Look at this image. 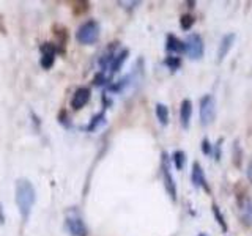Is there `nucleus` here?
Listing matches in <instances>:
<instances>
[{
  "instance_id": "obj_2",
  "label": "nucleus",
  "mask_w": 252,
  "mask_h": 236,
  "mask_svg": "<svg viewBox=\"0 0 252 236\" xmlns=\"http://www.w3.org/2000/svg\"><path fill=\"white\" fill-rule=\"evenodd\" d=\"M161 177H162L165 192L169 194L170 200L175 203L177 202V183H175V178H173V175H172L170 156L165 151L161 153Z\"/></svg>"
},
{
  "instance_id": "obj_27",
  "label": "nucleus",
  "mask_w": 252,
  "mask_h": 236,
  "mask_svg": "<svg viewBox=\"0 0 252 236\" xmlns=\"http://www.w3.org/2000/svg\"><path fill=\"white\" fill-rule=\"evenodd\" d=\"M5 222V217H3V211H2V205H0V224Z\"/></svg>"
},
{
  "instance_id": "obj_11",
  "label": "nucleus",
  "mask_w": 252,
  "mask_h": 236,
  "mask_svg": "<svg viewBox=\"0 0 252 236\" xmlns=\"http://www.w3.org/2000/svg\"><path fill=\"white\" fill-rule=\"evenodd\" d=\"M235 39H236V35L235 33H225L222 38H220V41H219V47H218V61L220 63L222 61L228 52L232 51V47L235 44Z\"/></svg>"
},
{
  "instance_id": "obj_17",
  "label": "nucleus",
  "mask_w": 252,
  "mask_h": 236,
  "mask_svg": "<svg viewBox=\"0 0 252 236\" xmlns=\"http://www.w3.org/2000/svg\"><path fill=\"white\" fill-rule=\"evenodd\" d=\"M156 118L159 120V123L162 126L169 124V118H170L169 107L165 106V104H162V102H158V104H156Z\"/></svg>"
},
{
  "instance_id": "obj_15",
  "label": "nucleus",
  "mask_w": 252,
  "mask_h": 236,
  "mask_svg": "<svg viewBox=\"0 0 252 236\" xmlns=\"http://www.w3.org/2000/svg\"><path fill=\"white\" fill-rule=\"evenodd\" d=\"M211 212H213V216H215V220L218 222V225L220 227V230H222L224 233L228 232V224H227V220L222 214V211H220V208L218 206L216 203H213L211 205Z\"/></svg>"
},
{
  "instance_id": "obj_14",
  "label": "nucleus",
  "mask_w": 252,
  "mask_h": 236,
  "mask_svg": "<svg viewBox=\"0 0 252 236\" xmlns=\"http://www.w3.org/2000/svg\"><path fill=\"white\" fill-rule=\"evenodd\" d=\"M128 55H129L128 49H123V51H120L115 55L112 63H110V74H115V73L120 71V68L123 66V63L126 61V59H128Z\"/></svg>"
},
{
  "instance_id": "obj_18",
  "label": "nucleus",
  "mask_w": 252,
  "mask_h": 236,
  "mask_svg": "<svg viewBox=\"0 0 252 236\" xmlns=\"http://www.w3.org/2000/svg\"><path fill=\"white\" fill-rule=\"evenodd\" d=\"M104 121H106V112L102 110V112H99L98 115H94V117L92 118L90 124L87 126V131H89V132H93L94 129H98V126L102 124Z\"/></svg>"
},
{
  "instance_id": "obj_12",
  "label": "nucleus",
  "mask_w": 252,
  "mask_h": 236,
  "mask_svg": "<svg viewBox=\"0 0 252 236\" xmlns=\"http://www.w3.org/2000/svg\"><path fill=\"white\" fill-rule=\"evenodd\" d=\"M165 51L178 57V55L185 54V41L180 39L178 36H175L173 33H169L167 38H165Z\"/></svg>"
},
{
  "instance_id": "obj_25",
  "label": "nucleus",
  "mask_w": 252,
  "mask_h": 236,
  "mask_svg": "<svg viewBox=\"0 0 252 236\" xmlns=\"http://www.w3.org/2000/svg\"><path fill=\"white\" fill-rule=\"evenodd\" d=\"M68 118H66V112L63 110V112H60V115H59V121L62 123V124H65V126H69V123L66 121Z\"/></svg>"
},
{
  "instance_id": "obj_1",
  "label": "nucleus",
  "mask_w": 252,
  "mask_h": 236,
  "mask_svg": "<svg viewBox=\"0 0 252 236\" xmlns=\"http://www.w3.org/2000/svg\"><path fill=\"white\" fill-rule=\"evenodd\" d=\"M35 200H36V192L33 184L26 178L16 181V205H18L21 217L24 220H29L30 212L33 209Z\"/></svg>"
},
{
  "instance_id": "obj_9",
  "label": "nucleus",
  "mask_w": 252,
  "mask_h": 236,
  "mask_svg": "<svg viewBox=\"0 0 252 236\" xmlns=\"http://www.w3.org/2000/svg\"><path fill=\"white\" fill-rule=\"evenodd\" d=\"M238 214L244 225L252 228V199L251 197H238Z\"/></svg>"
},
{
  "instance_id": "obj_10",
  "label": "nucleus",
  "mask_w": 252,
  "mask_h": 236,
  "mask_svg": "<svg viewBox=\"0 0 252 236\" xmlns=\"http://www.w3.org/2000/svg\"><path fill=\"white\" fill-rule=\"evenodd\" d=\"M90 88L89 87H79V88L73 93V98H71V107L74 110H81L87 102L90 101Z\"/></svg>"
},
{
  "instance_id": "obj_3",
  "label": "nucleus",
  "mask_w": 252,
  "mask_h": 236,
  "mask_svg": "<svg viewBox=\"0 0 252 236\" xmlns=\"http://www.w3.org/2000/svg\"><path fill=\"white\" fill-rule=\"evenodd\" d=\"M98 38H99V26L93 19L81 24L76 31V39L81 44H93L98 41Z\"/></svg>"
},
{
  "instance_id": "obj_13",
  "label": "nucleus",
  "mask_w": 252,
  "mask_h": 236,
  "mask_svg": "<svg viewBox=\"0 0 252 236\" xmlns=\"http://www.w3.org/2000/svg\"><path fill=\"white\" fill-rule=\"evenodd\" d=\"M191 118H192V101L191 99H183L180 104V123L181 128L188 129L189 124H191Z\"/></svg>"
},
{
  "instance_id": "obj_24",
  "label": "nucleus",
  "mask_w": 252,
  "mask_h": 236,
  "mask_svg": "<svg viewBox=\"0 0 252 236\" xmlns=\"http://www.w3.org/2000/svg\"><path fill=\"white\" fill-rule=\"evenodd\" d=\"M109 82V77L104 74V71H101V73H98L96 76H94V79H93V84L96 85V87H101V85H104V84H107Z\"/></svg>"
},
{
  "instance_id": "obj_7",
  "label": "nucleus",
  "mask_w": 252,
  "mask_h": 236,
  "mask_svg": "<svg viewBox=\"0 0 252 236\" xmlns=\"http://www.w3.org/2000/svg\"><path fill=\"white\" fill-rule=\"evenodd\" d=\"M191 181L194 187L197 189H203L205 192H211L210 189V184H208V179H207V175H205V172L202 169V165L199 162H192V170H191Z\"/></svg>"
},
{
  "instance_id": "obj_20",
  "label": "nucleus",
  "mask_w": 252,
  "mask_h": 236,
  "mask_svg": "<svg viewBox=\"0 0 252 236\" xmlns=\"http://www.w3.org/2000/svg\"><path fill=\"white\" fill-rule=\"evenodd\" d=\"M194 22H195V19H194V16H192V14H183V16L180 18V27L188 31V30H191V29H192Z\"/></svg>"
},
{
  "instance_id": "obj_26",
  "label": "nucleus",
  "mask_w": 252,
  "mask_h": 236,
  "mask_svg": "<svg viewBox=\"0 0 252 236\" xmlns=\"http://www.w3.org/2000/svg\"><path fill=\"white\" fill-rule=\"evenodd\" d=\"M246 177H248V179L252 183V159L249 161V164H248V169H246Z\"/></svg>"
},
{
  "instance_id": "obj_23",
  "label": "nucleus",
  "mask_w": 252,
  "mask_h": 236,
  "mask_svg": "<svg viewBox=\"0 0 252 236\" xmlns=\"http://www.w3.org/2000/svg\"><path fill=\"white\" fill-rule=\"evenodd\" d=\"M200 149H202V153L205 156H211L213 154V144L210 142L208 137H203L202 144H200Z\"/></svg>"
},
{
  "instance_id": "obj_22",
  "label": "nucleus",
  "mask_w": 252,
  "mask_h": 236,
  "mask_svg": "<svg viewBox=\"0 0 252 236\" xmlns=\"http://www.w3.org/2000/svg\"><path fill=\"white\" fill-rule=\"evenodd\" d=\"M222 144H224V139L220 137L216 144H213V157H215L216 161H220V156H222Z\"/></svg>"
},
{
  "instance_id": "obj_21",
  "label": "nucleus",
  "mask_w": 252,
  "mask_h": 236,
  "mask_svg": "<svg viewBox=\"0 0 252 236\" xmlns=\"http://www.w3.org/2000/svg\"><path fill=\"white\" fill-rule=\"evenodd\" d=\"M241 147H240V142L238 140H235V144H233V164L236 165V167H240L241 165Z\"/></svg>"
},
{
  "instance_id": "obj_28",
  "label": "nucleus",
  "mask_w": 252,
  "mask_h": 236,
  "mask_svg": "<svg viewBox=\"0 0 252 236\" xmlns=\"http://www.w3.org/2000/svg\"><path fill=\"white\" fill-rule=\"evenodd\" d=\"M197 236H208V235H207V233H199Z\"/></svg>"
},
{
  "instance_id": "obj_6",
  "label": "nucleus",
  "mask_w": 252,
  "mask_h": 236,
  "mask_svg": "<svg viewBox=\"0 0 252 236\" xmlns=\"http://www.w3.org/2000/svg\"><path fill=\"white\" fill-rule=\"evenodd\" d=\"M65 227L71 236H87V227L82 217L79 216V212L76 209L69 211L65 219Z\"/></svg>"
},
{
  "instance_id": "obj_4",
  "label": "nucleus",
  "mask_w": 252,
  "mask_h": 236,
  "mask_svg": "<svg viewBox=\"0 0 252 236\" xmlns=\"http://www.w3.org/2000/svg\"><path fill=\"white\" fill-rule=\"evenodd\" d=\"M185 54L191 60H199L205 54L203 38L199 33H189L185 41Z\"/></svg>"
},
{
  "instance_id": "obj_5",
  "label": "nucleus",
  "mask_w": 252,
  "mask_h": 236,
  "mask_svg": "<svg viewBox=\"0 0 252 236\" xmlns=\"http://www.w3.org/2000/svg\"><path fill=\"white\" fill-rule=\"evenodd\" d=\"M216 117V101L213 94H205L200 98V124L203 128L210 126Z\"/></svg>"
},
{
  "instance_id": "obj_8",
  "label": "nucleus",
  "mask_w": 252,
  "mask_h": 236,
  "mask_svg": "<svg viewBox=\"0 0 252 236\" xmlns=\"http://www.w3.org/2000/svg\"><path fill=\"white\" fill-rule=\"evenodd\" d=\"M41 51V59H39V65L43 69H51L55 63V55H57V47L52 43H44L39 47Z\"/></svg>"
},
{
  "instance_id": "obj_16",
  "label": "nucleus",
  "mask_w": 252,
  "mask_h": 236,
  "mask_svg": "<svg viewBox=\"0 0 252 236\" xmlns=\"http://www.w3.org/2000/svg\"><path fill=\"white\" fill-rule=\"evenodd\" d=\"M170 162L173 164V167L177 170H183L185 164H186V153L183 149H175L170 156Z\"/></svg>"
},
{
  "instance_id": "obj_19",
  "label": "nucleus",
  "mask_w": 252,
  "mask_h": 236,
  "mask_svg": "<svg viewBox=\"0 0 252 236\" xmlns=\"http://www.w3.org/2000/svg\"><path fill=\"white\" fill-rule=\"evenodd\" d=\"M164 65L167 66L170 71H177V69H180V66H181V59L177 57V55H169V57H165Z\"/></svg>"
}]
</instances>
